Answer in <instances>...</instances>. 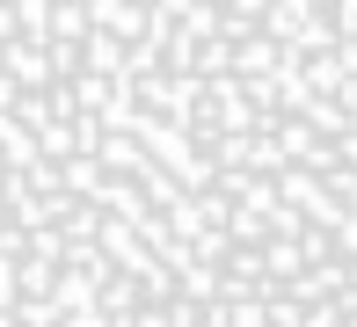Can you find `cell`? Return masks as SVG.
I'll return each instance as SVG.
<instances>
[{"label": "cell", "instance_id": "1", "mask_svg": "<svg viewBox=\"0 0 357 327\" xmlns=\"http://www.w3.org/2000/svg\"><path fill=\"white\" fill-rule=\"evenodd\" d=\"M0 327H357V0H0Z\"/></svg>", "mask_w": 357, "mask_h": 327}]
</instances>
